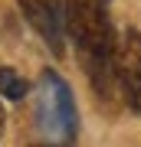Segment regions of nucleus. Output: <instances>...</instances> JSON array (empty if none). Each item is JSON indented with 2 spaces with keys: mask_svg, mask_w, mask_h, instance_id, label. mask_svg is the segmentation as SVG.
<instances>
[{
  "mask_svg": "<svg viewBox=\"0 0 141 147\" xmlns=\"http://www.w3.org/2000/svg\"><path fill=\"white\" fill-rule=\"evenodd\" d=\"M115 85L131 111H141V33L121 26L115 33Z\"/></svg>",
  "mask_w": 141,
  "mask_h": 147,
  "instance_id": "3",
  "label": "nucleus"
},
{
  "mask_svg": "<svg viewBox=\"0 0 141 147\" xmlns=\"http://www.w3.org/2000/svg\"><path fill=\"white\" fill-rule=\"evenodd\" d=\"M20 10L30 20V26L46 39V46L56 56H63L66 46V13L63 0H20Z\"/></svg>",
  "mask_w": 141,
  "mask_h": 147,
  "instance_id": "4",
  "label": "nucleus"
},
{
  "mask_svg": "<svg viewBox=\"0 0 141 147\" xmlns=\"http://www.w3.org/2000/svg\"><path fill=\"white\" fill-rule=\"evenodd\" d=\"M112 0H63L66 33L76 46V59L82 65L89 85L102 105L118 95L115 85V26L108 13Z\"/></svg>",
  "mask_w": 141,
  "mask_h": 147,
  "instance_id": "1",
  "label": "nucleus"
},
{
  "mask_svg": "<svg viewBox=\"0 0 141 147\" xmlns=\"http://www.w3.org/2000/svg\"><path fill=\"white\" fill-rule=\"evenodd\" d=\"M40 127L46 134V141H72L76 137V105L69 85L59 79L56 72H43L40 85V108H36Z\"/></svg>",
  "mask_w": 141,
  "mask_h": 147,
  "instance_id": "2",
  "label": "nucleus"
},
{
  "mask_svg": "<svg viewBox=\"0 0 141 147\" xmlns=\"http://www.w3.org/2000/svg\"><path fill=\"white\" fill-rule=\"evenodd\" d=\"M0 134H3V108H0Z\"/></svg>",
  "mask_w": 141,
  "mask_h": 147,
  "instance_id": "6",
  "label": "nucleus"
},
{
  "mask_svg": "<svg viewBox=\"0 0 141 147\" xmlns=\"http://www.w3.org/2000/svg\"><path fill=\"white\" fill-rule=\"evenodd\" d=\"M30 95V82L23 79L16 69L10 65H0V98H10V101H23Z\"/></svg>",
  "mask_w": 141,
  "mask_h": 147,
  "instance_id": "5",
  "label": "nucleus"
}]
</instances>
